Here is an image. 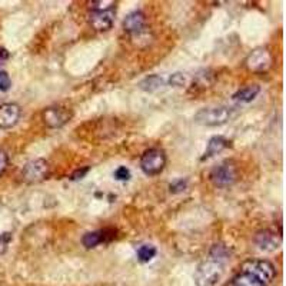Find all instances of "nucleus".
<instances>
[{
  "instance_id": "1",
  "label": "nucleus",
  "mask_w": 286,
  "mask_h": 286,
  "mask_svg": "<svg viewBox=\"0 0 286 286\" xmlns=\"http://www.w3.org/2000/svg\"><path fill=\"white\" fill-rule=\"evenodd\" d=\"M276 276L274 264L265 259L246 261L241 271L229 281L228 286H269Z\"/></svg>"
},
{
  "instance_id": "2",
  "label": "nucleus",
  "mask_w": 286,
  "mask_h": 286,
  "mask_svg": "<svg viewBox=\"0 0 286 286\" xmlns=\"http://www.w3.org/2000/svg\"><path fill=\"white\" fill-rule=\"evenodd\" d=\"M225 272V262H221L215 258L203 261L195 272L196 286H215L221 281Z\"/></svg>"
},
{
  "instance_id": "3",
  "label": "nucleus",
  "mask_w": 286,
  "mask_h": 286,
  "mask_svg": "<svg viewBox=\"0 0 286 286\" xmlns=\"http://www.w3.org/2000/svg\"><path fill=\"white\" fill-rule=\"evenodd\" d=\"M233 115V107L215 106L203 107L195 115V122L201 126H222Z\"/></svg>"
},
{
  "instance_id": "4",
  "label": "nucleus",
  "mask_w": 286,
  "mask_h": 286,
  "mask_svg": "<svg viewBox=\"0 0 286 286\" xmlns=\"http://www.w3.org/2000/svg\"><path fill=\"white\" fill-rule=\"evenodd\" d=\"M166 166V155L162 149H148L140 158V169L148 176H156Z\"/></svg>"
},
{
  "instance_id": "5",
  "label": "nucleus",
  "mask_w": 286,
  "mask_h": 286,
  "mask_svg": "<svg viewBox=\"0 0 286 286\" xmlns=\"http://www.w3.org/2000/svg\"><path fill=\"white\" fill-rule=\"evenodd\" d=\"M212 183L218 188H226L233 185L238 179V170L232 162H223L219 166H215L209 175Z\"/></svg>"
},
{
  "instance_id": "6",
  "label": "nucleus",
  "mask_w": 286,
  "mask_h": 286,
  "mask_svg": "<svg viewBox=\"0 0 286 286\" xmlns=\"http://www.w3.org/2000/svg\"><path fill=\"white\" fill-rule=\"evenodd\" d=\"M50 175L49 163L44 159H34L27 162L21 170V176L27 183H39L47 179Z\"/></svg>"
},
{
  "instance_id": "7",
  "label": "nucleus",
  "mask_w": 286,
  "mask_h": 286,
  "mask_svg": "<svg viewBox=\"0 0 286 286\" xmlns=\"http://www.w3.org/2000/svg\"><path fill=\"white\" fill-rule=\"evenodd\" d=\"M73 116V112L66 106H50L43 110L42 119L44 125L50 129H59L64 126Z\"/></svg>"
},
{
  "instance_id": "8",
  "label": "nucleus",
  "mask_w": 286,
  "mask_h": 286,
  "mask_svg": "<svg viewBox=\"0 0 286 286\" xmlns=\"http://www.w3.org/2000/svg\"><path fill=\"white\" fill-rule=\"evenodd\" d=\"M272 66V54L265 47H258L246 59V67L252 72L261 73Z\"/></svg>"
},
{
  "instance_id": "9",
  "label": "nucleus",
  "mask_w": 286,
  "mask_h": 286,
  "mask_svg": "<svg viewBox=\"0 0 286 286\" xmlns=\"http://www.w3.org/2000/svg\"><path fill=\"white\" fill-rule=\"evenodd\" d=\"M21 109L16 103H4L0 106V129H10L20 119Z\"/></svg>"
},
{
  "instance_id": "10",
  "label": "nucleus",
  "mask_w": 286,
  "mask_h": 286,
  "mask_svg": "<svg viewBox=\"0 0 286 286\" xmlns=\"http://www.w3.org/2000/svg\"><path fill=\"white\" fill-rule=\"evenodd\" d=\"M115 23V10L92 11L89 14V24L97 32H106Z\"/></svg>"
},
{
  "instance_id": "11",
  "label": "nucleus",
  "mask_w": 286,
  "mask_h": 286,
  "mask_svg": "<svg viewBox=\"0 0 286 286\" xmlns=\"http://www.w3.org/2000/svg\"><path fill=\"white\" fill-rule=\"evenodd\" d=\"M115 236H116L115 229H102V231H95V232H87L82 238V244L87 249H92V248H96L97 245L110 242L112 239H115Z\"/></svg>"
},
{
  "instance_id": "12",
  "label": "nucleus",
  "mask_w": 286,
  "mask_h": 286,
  "mask_svg": "<svg viewBox=\"0 0 286 286\" xmlns=\"http://www.w3.org/2000/svg\"><path fill=\"white\" fill-rule=\"evenodd\" d=\"M255 244L259 246V249L266 251V252H272L279 248L281 245V236H276V233L272 231H261L255 235Z\"/></svg>"
},
{
  "instance_id": "13",
  "label": "nucleus",
  "mask_w": 286,
  "mask_h": 286,
  "mask_svg": "<svg viewBox=\"0 0 286 286\" xmlns=\"http://www.w3.org/2000/svg\"><path fill=\"white\" fill-rule=\"evenodd\" d=\"M146 24V19H145V14L140 10H135L132 13H129L125 20H123V29L127 33H132V34H136L143 30Z\"/></svg>"
},
{
  "instance_id": "14",
  "label": "nucleus",
  "mask_w": 286,
  "mask_h": 286,
  "mask_svg": "<svg viewBox=\"0 0 286 286\" xmlns=\"http://www.w3.org/2000/svg\"><path fill=\"white\" fill-rule=\"evenodd\" d=\"M228 148H231V142H229V140H226V139L222 138V136H215V138L209 140L208 148L205 150V155L202 156V160L209 159V158H212L215 155L221 153L222 150Z\"/></svg>"
},
{
  "instance_id": "15",
  "label": "nucleus",
  "mask_w": 286,
  "mask_h": 286,
  "mask_svg": "<svg viewBox=\"0 0 286 286\" xmlns=\"http://www.w3.org/2000/svg\"><path fill=\"white\" fill-rule=\"evenodd\" d=\"M259 92H261V87L258 85L245 86V87L239 89V90L232 96V99L233 100H236V102L248 103V102H252L255 97L259 95Z\"/></svg>"
},
{
  "instance_id": "16",
  "label": "nucleus",
  "mask_w": 286,
  "mask_h": 286,
  "mask_svg": "<svg viewBox=\"0 0 286 286\" xmlns=\"http://www.w3.org/2000/svg\"><path fill=\"white\" fill-rule=\"evenodd\" d=\"M165 82L163 79L158 76V74H152V76H148L145 77L140 83H139V87L145 92H149V93H153L156 90H159L160 87H163Z\"/></svg>"
},
{
  "instance_id": "17",
  "label": "nucleus",
  "mask_w": 286,
  "mask_h": 286,
  "mask_svg": "<svg viewBox=\"0 0 286 286\" xmlns=\"http://www.w3.org/2000/svg\"><path fill=\"white\" fill-rule=\"evenodd\" d=\"M156 256V248L152 245H142L138 249V259L142 264H146Z\"/></svg>"
},
{
  "instance_id": "18",
  "label": "nucleus",
  "mask_w": 286,
  "mask_h": 286,
  "mask_svg": "<svg viewBox=\"0 0 286 286\" xmlns=\"http://www.w3.org/2000/svg\"><path fill=\"white\" fill-rule=\"evenodd\" d=\"M116 1L113 0H96L90 3V10L92 11H107L115 10Z\"/></svg>"
},
{
  "instance_id": "19",
  "label": "nucleus",
  "mask_w": 286,
  "mask_h": 286,
  "mask_svg": "<svg viewBox=\"0 0 286 286\" xmlns=\"http://www.w3.org/2000/svg\"><path fill=\"white\" fill-rule=\"evenodd\" d=\"M11 80L7 72H0V92H7L10 89Z\"/></svg>"
},
{
  "instance_id": "20",
  "label": "nucleus",
  "mask_w": 286,
  "mask_h": 286,
  "mask_svg": "<svg viewBox=\"0 0 286 286\" xmlns=\"http://www.w3.org/2000/svg\"><path fill=\"white\" fill-rule=\"evenodd\" d=\"M11 241V233L4 232L0 235V255H3L7 251V246Z\"/></svg>"
},
{
  "instance_id": "21",
  "label": "nucleus",
  "mask_w": 286,
  "mask_h": 286,
  "mask_svg": "<svg viewBox=\"0 0 286 286\" xmlns=\"http://www.w3.org/2000/svg\"><path fill=\"white\" fill-rule=\"evenodd\" d=\"M169 83L170 86H175V87H182L186 83V79L182 73H173L169 77Z\"/></svg>"
},
{
  "instance_id": "22",
  "label": "nucleus",
  "mask_w": 286,
  "mask_h": 286,
  "mask_svg": "<svg viewBox=\"0 0 286 286\" xmlns=\"http://www.w3.org/2000/svg\"><path fill=\"white\" fill-rule=\"evenodd\" d=\"M115 178L117 180H129L130 179V170L127 169L126 166H119L115 170Z\"/></svg>"
},
{
  "instance_id": "23",
  "label": "nucleus",
  "mask_w": 286,
  "mask_h": 286,
  "mask_svg": "<svg viewBox=\"0 0 286 286\" xmlns=\"http://www.w3.org/2000/svg\"><path fill=\"white\" fill-rule=\"evenodd\" d=\"M186 180L179 179L176 180V182H173L172 185H170V192H173V193H178V192L185 191V188H186Z\"/></svg>"
},
{
  "instance_id": "24",
  "label": "nucleus",
  "mask_w": 286,
  "mask_h": 286,
  "mask_svg": "<svg viewBox=\"0 0 286 286\" xmlns=\"http://www.w3.org/2000/svg\"><path fill=\"white\" fill-rule=\"evenodd\" d=\"M7 165H9V158H7V155H6L3 150H0V176L4 173V170L7 169Z\"/></svg>"
},
{
  "instance_id": "25",
  "label": "nucleus",
  "mask_w": 286,
  "mask_h": 286,
  "mask_svg": "<svg viewBox=\"0 0 286 286\" xmlns=\"http://www.w3.org/2000/svg\"><path fill=\"white\" fill-rule=\"evenodd\" d=\"M87 172H89V168H87V166H86V168H83V169H77V170H76V172H73V173H72L70 179H72V180L82 179V178L85 176Z\"/></svg>"
},
{
  "instance_id": "26",
  "label": "nucleus",
  "mask_w": 286,
  "mask_h": 286,
  "mask_svg": "<svg viewBox=\"0 0 286 286\" xmlns=\"http://www.w3.org/2000/svg\"><path fill=\"white\" fill-rule=\"evenodd\" d=\"M9 59V52L4 47H0V64H3Z\"/></svg>"
}]
</instances>
